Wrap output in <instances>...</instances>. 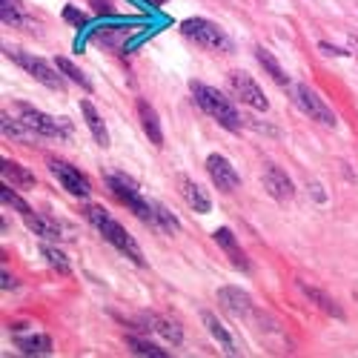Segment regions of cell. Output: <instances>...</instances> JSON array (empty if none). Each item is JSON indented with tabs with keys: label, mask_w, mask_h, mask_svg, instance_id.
Returning a JSON list of instances; mask_svg holds the SVG:
<instances>
[{
	"label": "cell",
	"mask_w": 358,
	"mask_h": 358,
	"mask_svg": "<svg viewBox=\"0 0 358 358\" xmlns=\"http://www.w3.org/2000/svg\"><path fill=\"white\" fill-rule=\"evenodd\" d=\"M55 66L61 69V72H64V75H66L72 83H78V86L83 89V92H92V80H89V78H86V75H83V72H80V69H78V66L69 61V57H57Z\"/></svg>",
	"instance_id": "25"
},
{
	"label": "cell",
	"mask_w": 358,
	"mask_h": 358,
	"mask_svg": "<svg viewBox=\"0 0 358 358\" xmlns=\"http://www.w3.org/2000/svg\"><path fill=\"white\" fill-rule=\"evenodd\" d=\"M215 241L227 252V258L232 261V266H238V270H250V258H247V252L241 247H238V241H235V235H232L229 227H218L215 229Z\"/></svg>",
	"instance_id": "16"
},
{
	"label": "cell",
	"mask_w": 358,
	"mask_h": 358,
	"mask_svg": "<svg viewBox=\"0 0 358 358\" xmlns=\"http://www.w3.org/2000/svg\"><path fill=\"white\" fill-rule=\"evenodd\" d=\"M0 127H3V135L6 138H17V141H26L29 135H32V132H29L26 129V124L20 121V117H17V121H12V117L3 112V117H0Z\"/></svg>",
	"instance_id": "26"
},
{
	"label": "cell",
	"mask_w": 358,
	"mask_h": 358,
	"mask_svg": "<svg viewBox=\"0 0 358 358\" xmlns=\"http://www.w3.org/2000/svg\"><path fill=\"white\" fill-rule=\"evenodd\" d=\"M23 221H26V227L32 229L38 238H43V241H61V238H66L64 232H61V227L57 224H52L49 218H43V215H23Z\"/></svg>",
	"instance_id": "22"
},
{
	"label": "cell",
	"mask_w": 358,
	"mask_h": 358,
	"mask_svg": "<svg viewBox=\"0 0 358 358\" xmlns=\"http://www.w3.org/2000/svg\"><path fill=\"white\" fill-rule=\"evenodd\" d=\"M127 344L132 347V352H135V355H152V358H166V355H169L166 350L155 347L152 341H141V338H127Z\"/></svg>",
	"instance_id": "28"
},
{
	"label": "cell",
	"mask_w": 358,
	"mask_h": 358,
	"mask_svg": "<svg viewBox=\"0 0 358 358\" xmlns=\"http://www.w3.org/2000/svg\"><path fill=\"white\" fill-rule=\"evenodd\" d=\"M352 49H355V52H352V55H355V57H358V43H352Z\"/></svg>",
	"instance_id": "35"
},
{
	"label": "cell",
	"mask_w": 358,
	"mask_h": 358,
	"mask_svg": "<svg viewBox=\"0 0 358 358\" xmlns=\"http://www.w3.org/2000/svg\"><path fill=\"white\" fill-rule=\"evenodd\" d=\"M80 112H83V117H86V127H89V132H92V138H95L101 146H109V132H106V124H103L101 112L92 106V101H80Z\"/></svg>",
	"instance_id": "20"
},
{
	"label": "cell",
	"mask_w": 358,
	"mask_h": 358,
	"mask_svg": "<svg viewBox=\"0 0 358 358\" xmlns=\"http://www.w3.org/2000/svg\"><path fill=\"white\" fill-rule=\"evenodd\" d=\"M106 184H109L112 195H115L117 201H121V203H127L129 210H132L143 224H149L152 229H158V201L143 198V192L138 189V184L132 181L129 175L115 172V175H109V178H106Z\"/></svg>",
	"instance_id": "2"
},
{
	"label": "cell",
	"mask_w": 358,
	"mask_h": 358,
	"mask_svg": "<svg viewBox=\"0 0 358 358\" xmlns=\"http://www.w3.org/2000/svg\"><path fill=\"white\" fill-rule=\"evenodd\" d=\"M255 61H258V64L264 66V72L270 75V78H273V80H275L278 86H287V89L292 86L289 75L284 72V66H281V64L275 61V55H273L270 49H264V46H255Z\"/></svg>",
	"instance_id": "19"
},
{
	"label": "cell",
	"mask_w": 358,
	"mask_h": 358,
	"mask_svg": "<svg viewBox=\"0 0 358 358\" xmlns=\"http://www.w3.org/2000/svg\"><path fill=\"white\" fill-rule=\"evenodd\" d=\"M43 258L49 261V266H55V270H61V273H69V264H66V255L61 250H55V247H41Z\"/></svg>",
	"instance_id": "30"
},
{
	"label": "cell",
	"mask_w": 358,
	"mask_h": 358,
	"mask_svg": "<svg viewBox=\"0 0 358 358\" xmlns=\"http://www.w3.org/2000/svg\"><path fill=\"white\" fill-rule=\"evenodd\" d=\"M127 29H121V26H112V29H103V32H98L95 35V41H101V43H106V46H115V49H121L124 43H127Z\"/></svg>",
	"instance_id": "27"
},
{
	"label": "cell",
	"mask_w": 358,
	"mask_h": 358,
	"mask_svg": "<svg viewBox=\"0 0 358 358\" xmlns=\"http://www.w3.org/2000/svg\"><path fill=\"white\" fill-rule=\"evenodd\" d=\"M264 189L270 192V198H275L281 203L295 198V187L289 181V175L275 164H264Z\"/></svg>",
	"instance_id": "12"
},
{
	"label": "cell",
	"mask_w": 358,
	"mask_h": 358,
	"mask_svg": "<svg viewBox=\"0 0 358 358\" xmlns=\"http://www.w3.org/2000/svg\"><path fill=\"white\" fill-rule=\"evenodd\" d=\"M178 192H181V198L192 206L195 213H201V215H206L213 210V201H210V195H206L189 175H178Z\"/></svg>",
	"instance_id": "13"
},
{
	"label": "cell",
	"mask_w": 358,
	"mask_h": 358,
	"mask_svg": "<svg viewBox=\"0 0 358 358\" xmlns=\"http://www.w3.org/2000/svg\"><path fill=\"white\" fill-rule=\"evenodd\" d=\"M181 32L187 38H192L198 46L203 49H213V52H232V41L227 38V32L213 23V20H206V17H187L181 23Z\"/></svg>",
	"instance_id": "5"
},
{
	"label": "cell",
	"mask_w": 358,
	"mask_h": 358,
	"mask_svg": "<svg viewBox=\"0 0 358 358\" xmlns=\"http://www.w3.org/2000/svg\"><path fill=\"white\" fill-rule=\"evenodd\" d=\"M292 95H295V103L301 106V112H307L313 121H318L324 127H336V112L324 103V98L315 89H310L307 83H298V86H292Z\"/></svg>",
	"instance_id": "8"
},
{
	"label": "cell",
	"mask_w": 358,
	"mask_h": 358,
	"mask_svg": "<svg viewBox=\"0 0 358 358\" xmlns=\"http://www.w3.org/2000/svg\"><path fill=\"white\" fill-rule=\"evenodd\" d=\"M83 215H86L89 224H92V227L103 235V241H109L117 252H124V255H127L132 264H138V266L146 264V261H143V252H141V247H138V241H135V238H132L121 224H117V221L103 210V206H86Z\"/></svg>",
	"instance_id": "1"
},
{
	"label": "cell",
	"mask_w": 358,
	"mask_h": 358,
	"mask_svg": "<svg viewBox=\"0 0 358 358\" xmlns=\"http://www.w3.org/2000/svg\"><path fill=\"white\" fill-rule=\"evenodd\" d=\"M321 52H324V55H350V52L336 49V46H330V43H321Z\"/></svg>",
	"instance_id": "34"
},
{
	"label": "cell",
	"mask_w": 358,
	"mask_h": 358,
	"mask_svg": "<svg viewBox=\"0 0 358 358\" xmlns=\"http://www.w3.org/2000/svg\"><path fill=\"white\" fill-rule=\"evenodd\" d=\"M0 198H3V203H6V206H15V210H17L20 215H32V206H29L20 195H15V192L9 189V184L0 187Z\"/></svg>",
	"instance_id": "29"
},
{
	"label": "cell",
	"mask_w": 358,
	"mask_h": 358,
	"mask_svg": "<svg viewBox=\"0 0 358 358\" xmlns=\"http://www.w3.org/2000/svg\"><path fill=\"white\" fill-rule=\"evenodd\" d=\"M192 98H195V103L213 117V121H218L224 129H229V132H238L244 127V117L238 115V109L232 106V101L229 98H224L218 89H213V86H206V83H195L192 80Z\"/></svg>",
	"instance_id": "3"
},
{
	"label": "cell",
	"mask_w": 358,
	"mask_h": 358,
	"mask_svg": "<svg viewBox=\"0 0 358 358\" xmlns=\"http://www.w3.org/2000/svg\"><path fill=\"white\" fill-rule=\"evenodd\" d=\"M92 3H95V12L98 15H112V3H109V0H92Z\"/></svg>",
	"instance_id": "32"
},
{
	"label": "cell",
	"mask_w": 358,
	"mask_h": 358,
	"mask_svg": "<svg viewBox=\"0 0 358 358\" xmlns=\"http://www.w3.org/2000/svg\"><path fill=\"white\" fill-rule=\"evenodd\" d=\"M17 350H23L26 355H49V352H52V338L43 336V333L20 336V338H17Z\"/></svg>",
	"instance_id": "23"
},
{
	"label": "cell",
	"mask_w": 358,
	"mask_h": 358,
	"mask_svg": "<svg viewBox=\"0 0 358 358\" xmlns=\"http://www.w3.org/2000/svg\"><path fill=\"white\" fill-rule=\"evenodd\" d=\"M201 321H203V327L210 330V336L218 341V347L227 352V355H241V350H238V344H235V338L229 336V330L218 321V315L215 313H201Z\"/></svg>",
	"instance_id": "17"
},
{
	"label": "cell",
	"mask_w": 358,
	"mask_h": 358,
	"mask_svg": "<svg viewBox=\"0 0 358 358\" xmlns=\"http://www.w3.org/2000/svg\"><path fill=\"white\" fill-rule=\"evenodd\" d=\"M64 17H66L69 23H75L78 29H80V26H86V15H83V12H78L75 6H66V9H64Z\"/></svg>",
	"instance_id": "31"
},
{
	"label": "cell",
	"mask_w": 358,
	"mask_h": 358,
	"mask_svg": "<svg viewBox=\"0 0 358 358\" xmlns=\"http://www.w3.org/2000/svg\"><path fill=\"white\" fill-rule=\"evenodd\" d=\"M141 324H143V330H149V333H158L161 338H166L169 344H181V327H178L175 321H169V318H164V315H158V313H146V315H141Z\"/></svg>",
	"instance_id": "14"
},
{
	"label": "cell",
	"mask_w": 358,
	"mask_h": 358,
	"mask_svg": "<svg viewBox=\"0 0 358 358\" xmlns=\"http://www.w3.org/2000/svg\"><path fill=\"white\" fill-rule=\"evenodd\" d=\"M298 289H301L310 301L318 307V310H324L327 315H333V318H344V310L338 307V301L336 298H330L324 289H318V287H313V284H307V281H298Z\"/></svg>",
	"instance_id": "18"
},
{
	"label": "cell",
	"mask_w": 358,
	"mask_h": 358,
	"mask_svg": "<svg viewBox=\"0 0 358 358\" xmlns=\"http://www.w3.org/2000/svg\"><path fill=\"white\" fill-rule=\"evenodd\" d=\"M0 17L6 26H35V17L26 12L20 0H0Z\"/></svg>",
	"instance_id": "21"
},
{
	"label": "cell",
	"mask_w": 358,
	"mask_h": 358,
	"mask_svg": "<svg viewBox=\"0 0 358 358\" xmlns=\"http://www.w3.org/2000/svg\"><path fill=\"white\" fill-rule=\"evenodd\" d=\"M3 52H6V57H9L12 64H17L26 75H32L38 83H43L46 89H52V92H64V89H66V80H64L61 75H57L61 69L52 66V64H46L43 57H38V55H32V52L12 49V46H6Z\"/></svg>",
	"instance_id": "4"
},
{
	"label": "cell",
	"mask_w": 358,
	"mask_h": 358,
	"mask_svg": "<svg viewBox=\"0 0 358 358\" xmlns=\"http://www.w3.org/2000/svg\"><path fill=\"white\" fill-rule=\"evenodd\" d=\"M49 172L75 198H89V192H92V187H89V178L80 169H75L72 164H66V161H49Z\"/></svg>",
	"instance_id": "9"
},
{
	"label": "cell",
	"mask_w": 358,
	"mask_h": 358,
	"mask_svg": "<svg viewBox=\"0 0 358 358\" xmlns=\"http://www.w3.org/2000/svg\"><path fill=\"white\" fill-rule=\"evenodd\" d=\"M3 178L12 181L15 187H35V175L15 161H3Z\"/></svg>",
	"instance_id": "24"
},
{
	"label": "cell",
	"mask_w": 358,
	"mask_h": 358,
	"mask_svg": "<svg viewBox=\"0 0 358 358\" xmlns=\"http://www.w3.org/2000/svg\"><path fill=\"white\" fill-rule=\"evenodd\" d=\"M0 287H3V289H15V287H17V278L3 270V284H0Z\"/></svg>",
	"instance_id": "33"
},
{
	"label": "cell",
	"mask_w": 358,
	"mask_h": 358,
	"mask_svg": "<svg viewBox=\"0 0 358 358\" xmlns=\"http://www.w3.org/2000/svg\"><path fill=\"white\" fill-rule=\"evenodd\" d=\"M215 298H218L221 310L229 313L232 318H250L252 315V298L241 287H221Z\"/></svg>",
	"instance_id": "11"
},
{
	"label": "cell",
	"mask_w": 358,
	"mask_h": 358,
	"mask_svg": "<svg viewBox=\"0 0 358 358\" xmlns=\"http://www.w3.org/2000/svg\"><path fill=\"white\" fill-rule=\"evenodd\" d=\"M206 172H210V181L227 195L241 187V175H238V169L218 152H213L210 158H206Z\"/></svg>",
	"instance_id": "10"
},
{
	"label": "cell",
	"mask_w": 358,
	"mask_h": 358,
	"mask_svg": "<svg viewBox=\"0 0 358 358\" xmlns=\"http://www.w3.org/2000/svg\"><path fill=\"white\" fill-rule=\"evenodd\" d=\"M138 117H141V127H143L146 138L161 149V146H164V129H161V121H158L155 106L149 103L146 98H138Z\"/></svg>",
	"instance_id": "15"
},
{
	"label": "cell",
	"mask_w": 358,
	"mask_h": 358,
	"mask_svg": "<svg viewBox=\"0 0 358 358\" xmlns=\"http://www.w3.org/2000/svg\"><path fill=\"white\" fill-rule=\"evenodd\" d=\"M17 115H20V121L26 124V129L32 132V135H43V138H66L72 132L69 121L66 117H52L35 106H29V103H17Z\"/></svg>",
	"instance_id": "6"
},
{
	"label": "cell",
	"mask_w": 358,
	"mask_h": 358,
	"mask_svg": "<svg viewBox=\"0 0 358 358\" xmlns=\"http://www.w3.org/2000/svg\"><path fill=\"white\" fill-rule=\"evenodd\" d=\"M227 86H229L232 98H238L244 106L258 109V112L270 109V101H266V95L261 92V86H258L247 72H229V75H227Z\"/></svg>",
	"instance_id": "7"
}]
</instances>
